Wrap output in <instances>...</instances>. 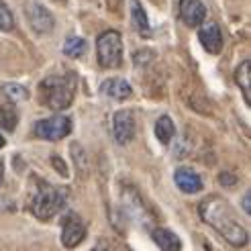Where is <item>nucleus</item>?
I'll return each mask as SVG.
<instances>
[{"mask_svg": "<svg viewBox=\"0 0 251 251\" xmlns=\"http://www.w3.org/2000/svg\"><path fill=\"white\" fill-rule=\"evenodd\" d=\"M200 217L204 223H208L221 237H225V241H229L233 247H243L247 243V231L241 227L237 219L233 217V212L229 204L219 196H210L202 200L198 206Z\"/></svg>", "mask_w": 251, "mask_h": 251, "instance_id": "1", "label": "nucleus"}, {"mask_svg": "<svg viewBox=\"0 0 251 251\" xmlns=\"http://www.w3.org/2000/svg\"><path fill=\"white\" fill-rule=\"evenodd\" d=\"M76 88H78V80L76 76L70 72L66 76H49L41 82V90H43V98L45 104L53 110H64L74 102V96H76Z\"/></svg>", "mask_w": 251, "mask_h": 251, "instance_id": "2", "label": "nucleus"}, {"mask_svg": "<svg viewBox=\"0 0 251 251\" xmlns=\"http://www.w3.org/2000/svg\"><path fill=\"white\" fill-rule=\"evenodd\" d=\"M66 204V192L59 190V188L51 186V184H45V182H39L37 186V192L33 194V200H31V210L37 219L41 221H49L53 215L64 208Z\"/></svg>", "mask_w": 251, "mask_h": 251, "instance_id": "3", "label": "nucleus"}, {"mask_svg": "<svg viewBox=\"0 0 251 251\" xmlns=\"http://www.w3.org/2000/svg\"><path fill=\"white\" fill-rule=\"evenodd\" d=\"M98 64L106 70L121 68L123 64V37L117 31H104L96 41Z\"/></svg>", "mask_w": 251, "mask_h": 251, "instance_id": "4", "label": "nucleus"}, {"mask_svg": "<svg viewBox=\"0 0 251 251\" xmlns=\"http://www.w3.org/2000/svg\"><path fill=\"white\" fill-rule=\"evenodd\" d=\"M72 131V121L66 115H53L35 125V135L45 141H59Z\"/></svg>", "mask_w": 251, "mask_h": 251, "instance_id": "5", "label": "nucleus"}, {"mask_svg": "<svg viewBox=\"0 0 251 251\" xmlns=\"http://www.w3.org/2000/svg\"><path fill=\"white\" fill-rule=\"evenodd\" d=\"M27 19H29V25L33 27V31L39 35L51 33L55 27L53 15L41 2H37V0H29L27 2Z\"/></svg>", "mask_w": 251, "mask_h": 251, "instance_id": "6", "label": "nucleus"}, {"mask_svg": "<svg viewBox=\"0 0 251 251\" xmlns=\"http://www.w3.org/2000/svg\"><path fill=\"white\" fill-rule=\"evenodd\" d=\"M112 133L119 145H127L135 137V119L131 110H119L112 117Z\"/></svg>", "mask_w": 251, "mask_h": 251, "instance_id": "7", "label": "nucleus"}, {"mask_svg": "<svg viewBox=\"0 0 251 251\" xmlns=\"http://www.w3.org/2000/svg\"><path fill=\"white\" fill-rule=\"evenodd\" d=\"M86 237V227L84 223L74 215H68L66 221H64V229H61V243H64V247L68 249H74L76 245H80L84 241Z\"/></svg>", "mask_w": 251, "mask_h": 251, "instance_id": "8", "label": "nucleus"}, {"mask_svg": "<svg viewBox=\"0 0 251 251\" xmlns=\"http://www.w3.org/2000/svg\"><path fill=\"white\" fill-rule=\"evenodd\" d=\"M206 17V6L200 0H180V19L188 27H200Z\"/></svg>", "mask_w": 251, "mask_h": 251, "instance_id": "9", "label": "nucleus"}, {"mask_svg": "<svg viewBox=\"0 0 251 251\" xmlns=\"http://www.w3.org/2000/svg\"><path fill=\"white\" fill-rule=\"evenodd\" d=\"M198 39L208 53H221L223 49V33L217 23H204L198 31Z\"/></svg>", "mask_w": 251, "mask_h": 251, "instance_id": "10", "label": "nucleus"}, {"mask_svg": "<svg viewBox=\"0 0 251 251\" xmlns=\"http://www.w3.org/2000/svg\"><path fill=\"white\" fill-rule=\"evenodd\" d=\"M100 92H102V96H106L110 100H119V102H123V100H127L133 94V88H131V84H127V80H123V78H110L100 86Z\"/></svg>", "mask_w": 251, "mask_h": 251, "instance_id": "11", "label": "nucleus"}, {"mask_svg": "<svg viewBox=\"0 0 251 251\" xmlns=\"http://www.w3.org/2000/svg\"><path fill=\"white\" fill-rule=\"evenodd\" d=\"M174 180H176V184H178L180 190L186 192V194H196V192L202 190V180H200V176L190 168L176 170Z\"/></svg>", "mask_w": 251, "mask_h": 251, "instance_id": "12", "label": "nucleus"}, {"mask_svg": "<svg viewBox=\"0 0 251 251\" xmlns=\"http://www.w3.org/2000/svg\"><path fill=\"white\" fill-rule=\"evenodd\" d=\"M153 241L157 243V247L161 251H180L182 249V243H180V237L172 233L170 229H155L151 233Z\"/></svg>", "mask_w": 251, "mask_h": 251, "instance_id": "13", "label": "nucleus"}, {"mask_svg": "<svg viewBox=\"0 0 251 251\" xmlns=\"http://www.w3.org/2000/svg\"><path fill=\"white\" fill-rule=\"evenodd\" d=\"M131 21H133L135 31L139 33V35H143V37H149V35H151V29H149L147 15L143 12L141 4L137 2V0H133V2H131Z\"/></svg>", "mask_w": 251, "mask_h": 251, "instance_id": "14", "label": "nucleus"}, {"mask_svg": "<svg viewBox=\"0 0 251 251\" xmlns=\"http://www.w3.org/2000/svg\"><path fill=\"white\" fill-rule=\"evenodd\" d=\"M235 80H237V84L241 86L245 102L251 104V61L249 59H245L243 64L239 66V70H237V74H235Z\"/></svg>", "mask_w": 251, "mask_h": 251, "instance_id": "15", "label": "nucleus"}, {"mask_svg": "<svg viewBox=\"0 0 251 251\" xmlns=\"http://www.w3.org/2000/svg\"><path fill=\"white\" fill-rule=\"evenodd\" d=\"M176 135V127H174V121L170 117H159L155 123V137L159 139V143L170 145V141L174 139Z\"/></svg>", "mask_w": 251, "mask_h": 251, "instance_id": "16", "label": "nucleus"}, {"mask_svg": "<svg viewBox=\"0 0 251 251\" xmlns=\"http://www.w3.org/2000/svg\"><path fill=\"white\" fill-rule=\"evenodd\" d=\"M64 53L68 57H82L86 53V41L82 37H68L64 43Z\"/></svg>", "mask_w": 251, "mask_h": 251, "instance_id": "17", "label": "nucleus"}, {"mask_svg": "<svg viewBox=\"0 0 251 251\" xmlns=\"http://www.w3.org/2000/svg\"><path fill=\"white\" fill-rule=\"evenodd\" d=\"M0 127H2L4 131H15L17 112L12 106H0Z\"/></svg>", "mask_w": 251, "mask_h": 251, "instance_id": "18", "label": "nucleus"}, {"mask_svg": "<svg viewBox=\"0 0 251 251\" xmlns=\"http://www.w3.org/2000/svg\"><path fill=\"white\" fill-rule=\"evenodd\" d=\"M2 92L12 100V102H21V100L27 98V90L19 84H4L2 86Z\"/></svg>", "mask_w": 251, "mask_h": 251, "instance_id": "19", "label": "nucleus"}, {"mask_svg": "<svg viewBox=\"0 0 251 251\" xmlns=\"http://www.w3.org/2000/svg\"><path fill=\"white\" fill-rule=\"evenodd\" d=\"M15 29V17L8 10L4 2H0V31H12Z\"/></svg>", "mask_w": 251, "mask_h": 251, "instance_id": "20", "label": "nucleus"}, {"mask_svg": "<svg viewBox=\"0 0 251 251\" xmlns=\"http://www.w3.org/2000/svg\"><path fill=\"white\" fill-rule=\"evenodd\" d=\"M219 180H221L223 186H235V182H237V178H233L231 174H221Z\"/></svg>", "mask_w": 251, "mask_h": 251, "instance_id": "21", "label": "nucleus"}, {"mask_svg": "<svg viewBox=\"0 0 251 251\" xmlns=\"http://www.w3.org/2000/svg\"><path fill=\"white\" fill-rule=\"evenodd\" d=\"M53 166L57 172H61V176H68V170H66V164L64 161H59V157H53Z\"/></svg>", "mask_w": 251, "mask_h": 251, "instance_id": "22", "label": "nucleus"}, {"mask_svg": "<svg viewBox=\"0 0 251 251\" xmlns=\"http://www.w3.org/2000/svg\"><path fill=\"white\" fill-rule=\"evenodd\" d=\"M249 198H251V196H249V192H247V194L243 196V210L247 212V215H251V202H249Z\"/></svg>", "mask_w": 251, "mask_h": 251, "instance_id": "23", "label": "nucleus"}, {"mask_svg": "<svg viewBox=\"0 0 251 251\" xmlns=\"http://www.w3.org/2000/svg\"><path fill=\"white\" fill-rule=\"evenodd\" d=\"M2 178H4V166H2V161H0V184H2Z\"/></svg>", "mask_w": 251, "mask_h": 251, "instance_id": "24", "label": "nucleus"}, {"mask_svg": "<svg viewBox=\"0 0 251 251\" xmlns=\"http://www.w3.org/2000/svg\"><path fill=\"white\" fill-rule=\"evenodd\" d=\"M4 143H6V141H4V137H2V135H0V149H2V147H4Z\"/></svg>", "mask_w": 251, "mask_h": 251, "instance_id": "25", "label": "nucleus"}]
</instances>
